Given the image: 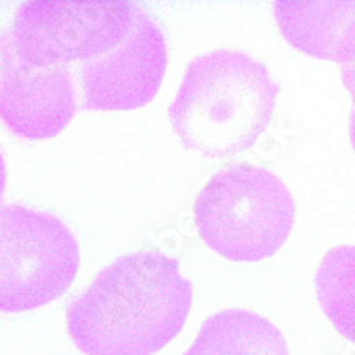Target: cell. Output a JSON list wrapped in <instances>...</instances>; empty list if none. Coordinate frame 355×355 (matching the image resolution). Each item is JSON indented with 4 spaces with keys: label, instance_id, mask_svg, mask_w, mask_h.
<instances>
[{
    "label": "cell",
    "instance_id": "obj_1",
    "mask_svg": "<svg viewBox=\"0 0 355 355\" xmlns=\"http://www.w3.org/2000/svg\"><path fill=\"white\" fill-rule=\"evenodd\" d=\"M194 290L180 263L162 250L121 256L66 311L84 355H155L185 327Z\"/></svg>",
    "mask_w": 355,
    "mask_h": 355
},
{
    "label": "cell",
    "instance_id": "obj_2",
    "mask_svg": "<svg viewBox=\"0 0 355 355\" xmlns=\"http://www.w3.org/2000/svg\"><path fill=\"white\" fill-rule=\"evenodd\" d=\"M279 87L261 62L243 52L196 57L169 107L187 150L227 158L249 150L274 116Z\"/></svg>",
    "mask_w": 355,
    "mask_h": 355
},
{
    "label": "cell",
    "instance_id": "obj_3",
    "mask_svg": "<svg viewBox=\"0 0 355 355\" xmlns=\"http://www.w3.org/2000/svg\"><path fill=\"white\" fill-rule=\"evenodd\" d=\"M202 242L231 261L277 254L295 224V201L277 174L252 164L218 171L194 202Z\"/></svg>",
    "mask_w": 355,
    "mask_h": 355
},
{
    "label": "cell",
    "instance_id": "obj_4",
    "mask_svg": "<svg viewBox=\"0 0 355 355\" xmlns=\"http://www.w3.org/2000/svg\"><path fill=\"white\" fill-rule=\"evenodd\" d=\"M141 4L31 0L15 12L4 34L20 59L41 68L96 61L132 36Z\"/></svg>",
    "mask_w": 355,
    "mask_h": 355
},
{
    "label": "cell",
    "instance_id": "obj_5",
    "mask_svg": "<svg viewBox=\"0 0 355 355\" xmlns=\"http://www.w3.org/2000/svg\"><path fill=\"white\" fill-rule=\"evenodd\" d=\"M80 268V247L61 218L18 205L0 210V309L24 313L61 299Z\"/></svg>",
    "mask_w": 355,
    "mask_h": 355
},
{
    "label": "cell",
    "instance_id": "obj_6",
    "mask_svg": "<svg viewBox=\"0 0 355 355\" xmlns=\"http://www.w3.org/2000/svg\"><path fill=\"white\" fill-rule=\"evenodd\" d=\"M167 69L160 21L142 6L132 36L116 50L80 66L85 110H135L155 100Z\"/></svg>",
    "mask_w": 355,
    "mask_h": 355
},
{
    "label": "cell",
    "instance_id": "obj_7",
    "mask_svg": "<svg viewBox=\"0 0 355 355\" xmlns=\"http://www.w3.org/2000/svg\"><path fill=\"white\" fill-rule=\"evenodd\" d=\"M2 121L28 141L52 139L77 114V91L69 68H41L24 61L2 36Z\"/></svg>",
    "mask_w": 355,
    "mask_h": 355
},
{
    "label": "cell",
    "instance_id": "obj_8",
    "mask_svg": "<svg viewBox=\"0 0 355 355\" xmlns=\"http://www.w3.org/2000/svg\"><path fill=\"white\" fill-rule=\"evenodd\" d=\"M274 15L293 49L322 61L355 64V0H281Z\"/></svg>",
    "mask_w": 355,
    "mask_h": 355
},
{
    "label": "cell",
    "instance_id": "obj_9",
    "mask_svg": "<svg viewBox=\"0 0 355 355\" xmlns=\"http://www.w3.org/2000/svg\"><path fill=\"white\" fill-rule=\"evenodd\" d=\"M185 355H291L283 332L258 313L226 309L202 323Z\"/></svg>",
    "mask_w": 355,
    "mask_h": 355
},
{
    "label": "cell",
    "instance_id": "obj_10",
    "mask_svg": "<svg viewBox=\"0 0 355 355\" xmlns=\"http://www.w3.org/2000/svg\"><path fill=\"white\" fill-rule=\"evenodd\" d=\"M320 307L345 339L355 343V245L334 247L315 275Z\"/></svg>",
    "mask_w": 355,
    "mask_h": 355
},
{
    "label": "cell",
    "instance_id": "obj_11",
    "mask_svg": "<svg viewBox=\"0 0 355 355\" xmlns=\"http://www.w3.org/2000/svg\"><path fill=\"white\" fill-rule=\"evenodd\" d=\"M341 80H343L345 89H347L350 96L354 98V109H355V64L343 66L341 68Z\"/></svg>",
    "mask_w": 355,
    "mask_h": 355
},
{
    "label": "cell",
    "instance_id": "obj_12",
    "mask_svg": "<svg viewBox=\"0 0 355 355\" xmlns=\"http://www.w3.org/2000/svg\"><path fill=\"white\" fill-rule=\"evenodd\" d=\"M350 142H352V148L355 151V109L352 110L350 114Z\"/></svg>",
    "mask_w": 355,
    "mask_h": 355
}]
</instances>
